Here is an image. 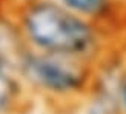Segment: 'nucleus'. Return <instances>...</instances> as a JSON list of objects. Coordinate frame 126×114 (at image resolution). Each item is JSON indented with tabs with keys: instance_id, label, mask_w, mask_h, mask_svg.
<instances>
[{
	"instance_id": "f257e3e1",
	"label": "nucleus",
	"mask_w": 126,
	"mask_h": 114,
	"mask_svg": "<svg viewBox=\"0 0 126 114\" xmlns=\"http://www.w3.org/2000/svg\"><path fill=\"white\" fill-rule=\"evenodd\" d=\"M8 14L28 48L95 68H103L112 59L123 39L54 0H20Z\"/></svg>"
},
{
	"instance_id": "f03ea898",
	"label": "nucleus",
	"mask_w": 126,
	"mask_h": 114,
	"mask_svg": "<svg viewBox=\"0 0 126 114\" xmlns=\"http://www.w3.org/2000/svg\"><path fill=\"white\" fill-rule=\"evenodd\" d=\"M100 68L62 56L25 48L17 60V73L34 99L57 108L72 110L94 94Z\"/></svg>"
},
{
	"instance_id": "7ed1b4c3",
	"label": "nucleus",
	"mask_w": 126,
	"mask_h": 114,
	"mask_svg": "<svg viewBox=\"0 0 126 114\" xmlns=\"http://www.w3.org/2000/svg\"><path fill=\"white\" fill-rule=\"evenodd\" d=\"M66 9L126 37V8L115 0H54Z\"/></svg>"
},
{
	"instance_id": "20e7f679",
	"label": "nucleus",
	"mask_w": 126,
	"mask_h": 114,
	"mask_svg": "<svg viewBox=\"0 0 126 114\" xmlns=\"http://www.w3.org/2000/svg\"><path fill=\"white\" fill-rule=\"evenodd\" d=\"M32 100L14 62L0 53V114H25Z\"/></svg>"
},
{
	"instance_id": "39448f33",
	"label": "nucleus",
	"mask_w": 126,
	"mask_h": 114,
	"mask_svg": "<svg viewBox=\"0 0 126 114\" xmlns=\"http://www.w3.org/2000/svg\"><path fill=\"white\" fill-rule=\"evenodd\" d=\"M108 86L112 100H114L117 114H126V65L118 68L114 77H111Z\"/></svg>"
},
{
	"instance_id": "423d86ee",
	"label": "nucleus",
	"mask_w": 126,
	"mask_h": 114,
	"mask_svg": "<svg viewBox=\"0 0 126 114\" xmlns=\"http://www.w3.org/2000/svg\"><path fill=\"white\" fill-rule=\"evenodd\" d=\"M91 99L92 102L89 103V108L86 110L85 114H117L114 100L109 94L97 91L91 96Z\"/></svg>"
},
{
	"instance_id": "0eeeda50",
	"label": "nucleus",
	"mask_w": 126,
	"mask_h": 114,
	"mask_svg": "<svg viewBox=\"0 0 126 114\" xmlns=\"http://www.w3.org/2000/svg\"><path fill=\"white\" fill-rule=\"evenodd\" d=\"M115 2H117V3H120V5H123L125 8H126V0H115Z\"/></svg>"
}]
</instances>
